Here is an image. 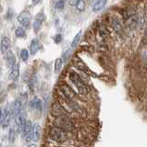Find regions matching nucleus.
Segmentation results:
<instances>
[{
  "mask_svg": "<svg viewBox=\"0 0 147 147\" xmlns=\"http://www.w3.org/2000/svg\"><path fill=\"white\" fill-rule=\"evenodd\" d=\"M49 137L55 142H63L68 139V134L66 131L62 130L60 128L54 127L49 131Z\"/></svg>",
  "mask_w": 147,
  "mask_h": 147,
  "instance_id": "nucleus-1",
  "label": "nucleus"
},
{
  "mask_svg": "<svg viewBox=\"0 0 147 147\" xmlns=\"http://www.w3.org/2000/svg\"><path fill=\"white\" fill-rule=\"evenodd\" d=\"M70 81L76 86V87L78 88V90H79V92L82 95H85L87 94V92H88V90H87V87L85 86V84L83 83V81L81 80V78L80 77V76L78 75L77 73L75 72H71L70 74Z\"/></svg>",
  "mask_w": 147,
  "mask_h": 147,
  "instance_id": "nucleus-2",
  "label": "nucleus"
},
{
  "mask_svg": "<svg viewBox=\"0 0 147 147\" xmlns=\"http://www.w3.org/2000/svg\"><path fill=\"white\" fill-rule=\"evenodd\" d=\"M55 124H56V127L60 128L64 131H71L73 129V124L71 121L68 117H66L65 115L57 117L56 121H55Z\"/></svg>",
  "mask_w": 147,
  "mask_h": 147,
  "instance_id": "nucleus-3",
  "label": "nucleus"
},
{
  "mask_svg": "<svg viewBox=\"0 0 147 147\" xmlns=\"http://www.w3.org/2000/svg\"><path fill=\"white\" fill-rule=\"evenodd\" d=\"M18 21L20 22V24L23 28H29L31 24V14L29 11L23 10L20 13V15L18 16Z\"/></svg>",
  "mask_w": 147,
  "mask_h": 147,
  "instance_id": "nucleus-4",
  "label": "nucleus"
},
{
  "mask_svg": "<svg viewBox=\"0 0 147 147\" xmlns=\"http://www.w3.org/2000/svg\"><path fill=\"white\" fill-rule=\"evenodd\" d=\"M44 12H39L37 15L35 16V18H34V32H39L40 30H41V28H42V24H43V22L44 20Z\"/></svg>",
  "mask_w": 147,
  "mask_h": 147,
  "instance_id": "nucleus-5",
  "label": "nucleus"
},
{
  "mask_svg": "<svg viewBox=\"0 0 147 147\" xmlns=\"http://www.w3.org/2000/svg\"><path fill=\"white\" fill-rule=\"evenodd\" d=\"M31 134V141L38 142L40 140L41 136H42V127L37 123L34 124V125H33Z\"/></svg>",
  "mask_w": 147,
  "mask_h": 147,
  "instance_id": "nucleus-6",
  "label": "nucleus"
},
{
  "mask_svg": "<svg viewBox=\"0 0 147 147\" xmlns=\"http://www.w3.org/2000/svg\"><path fill=\"white\" fill-rule=\"evenodd\" d=\"M51 114H52V116L57 118V117L63 116V115L65 114V110H64V109L60 106V104L56 101V102H54L52 105Z\"/></svg>",
  "mask_w": 147,
  "mask_h": 147,
  "instance_id": "nucleus-7",
  "label": "nucleus"
},
{
  "mask_svg": "<svg viewBox=\"0 0 147 147\" xmlns=\"http://www.w3.org/2000/svg\"><path fill=\"white\" fill-rule=\"evenodd\" d=\"M60 90L68 99H72L75 96V92L73 91V89L70 86H68L66 84L60 86Z\"/></svg>",
  "mask_w": 147,
  "mask_h": 147,
  "instance_id": "nucleus-8",
  "label": "nucleus"
},
{
  "mask_svg": "<svg viewBox=\"0 0 147 147\" xmlns=\"http://www.w3.org/2000/svg\"><path fill=\"white\" fill-rule=\"evenodd\" d=\"M5 54H6V62H7L8 67H10V68L13 67L16 64V57H15L14 53H13L11 50H8Z\"/></svg>",
  "mask_w": 147,
  "mask_h": 147,
  "instance_id": "nucleus-9",
  "label": "nucleus"
},
{
  "mask_svg": "<svg viewBox=\"0 0 147 147\" xmlns=\"http://www.w3.org/2000/svg\"><path fill=\"white\" fill-rule=\"evenodd\" d=\"M10 40L8 37L4 36L1 40V42H0V49H1L2 53L5 54L10 50Z\"/></svg>",
  "mask_w": 147,
  "mask_h": 147,
  "instance_id": "nucleus-10",
  "label": "nucleus"
},
{
  "mask_svg": "<svg viewBox=\"0 0 147 147\" xmlns=\"http://www.w3.org/2000/svg\"><path fill=\"white\" fill-rule=\"evenodd\" d=\"M42 47V44H41L40 40L38 39H34L33 40L31 41V44H30V53L31 54H36V53L41 49Z\"/></svg>",
  "mask_w": 147,
  "mask_h": 147,
  "instance_id": "nucleus-11",
  "label": "nucleus"
},
{
  "mask_svg": "<svg viewBox=\"0 0 147 147\" xmlns=\"http://www.w3.org/2000/svg\"><path fill=\"white\" fill-rule=\"evenodd\" d=\"M110 24H111V27L116 32H118V33L122 32V25L120 21L118 20V18H117L116 17H112L110 18Z\"/></svg>",
  "mask_w": 147,
  "mask_h": 147,
  "instance_id": "nucleus-12",
  "label": "nucleus"
},
{
  "mask_svg": "<svg viewBox=\"0 0 147 147\" xmlns=\"http://www.w3.org/2000/svg\"><path fill=\"white\" fill-rule=\"evenodd\" d=\"M21 109H22V106H21V101L15 100L11 107V112H10L11 115H13V117L15 118L16 116H18V115L21 113Z\"/></svg>",
  "mask_w": 147,
  "mask_h": 147,
  "instance_id": "nucleus-13",
  "label": "nucleus"
},
{
  "mask_svg": "<svg viewBox=\"0 0 147 147\" xmlns=\"http://www.w3.org/2000/svg\"><path fill=\"white\" fill-rule=\"evenodd\" d=\"M20 76V64L16 63L14 66L11 67V70L10 73V79L17 80Z\"/></svg>",
  "mask_w": 147,
  "mask_h": 147,
  "instance_id": "nucleus-14",
  "label": "nucleus"
},
{
  "mask_svg": "<svg viewBox=\"0 0 147 147\" xmlns=\"http://www.w3.org/2000/svg\"><path fill=\"white\" fill-rule=\"evenodd\" d=\"M31 106L33 108L38 109V110H42V109H43V100L40 99L38 96H34V98L31 100Z\"/></svg>",
  "mask_w": 147,
  "mask_h": 147,
  "instance_id": "nucleus-15",
  "label": "nucleus"
},
{
  "mask_svg": "<svg viewBox=\"0 0 147 147\" xmlns=\"http://www.w3.org/2000/svg\"><path fill=\"white\" fill-rule=\"evenodd\" d=\"M31 129H33V124H31V121H26L25 122V125L23 127V130H22L21 134L23 136V138H25L28 134L31 132Z\"/></svg>",
  "mask_w": 147,
  "mask_h": 147,
  "instance_id": "nucleus-16",
  "label": "nucleus"
},
{
  "mask_svg": "<svg viewBox=\"0 0 147 147\" xmlns=\"http://www.w3.org/2000/svg\"><path fill=\"white\" fill-rule=\"evenodd\" d=\"M10 119H11V113L10 111H8L5 116L1 119V121H0V124H1L2 128H7L8 125H10Z\"/></svg>",
  "mask_w": 147,
  "mask_h": 147,
  "instance_id": "nucleus-17",
  "label": "nucleus"
},
{
  "mask_svg": "<svg viewBox=\"0 0 147 147\" xmlns=\"http://www.w3.org/2000/svg\"><path fill=\"white\" fill-rule=\"evenodd\" d=\"M107 3V0H96L95 3L93 6V10L94 11H100L105 5Z\"/></svg>",
  "mask_w": 147,
  "mask_h": 147,
  "instance_id": "nucleus-18",
  "label": "nucleus"
},
{
  "mask_svg": "<svg viewBox=\"0 0 147 147\" xmlns=\"http://www.w3.org/2000/svg\"><path fill=\"white\" fill-rule=\"evenodd\" d=\"M63 65V60L61 58H57L55 61V64H54V72L55 74H58L60 72L61 68Z\"/></svg>",
  "mask_w": 147,
  "mask_h": 147,
  "instance_id": "nucleus-19",
  "label": "nucleus"
},
{
  "mask_svg": "<svg viewBox=\"0 0 147 147\" xmlns=\"http://www.w3.org/2000/svg\"><path fill=\"white\" fill-rule=\"evenodd\" d=\"M15 36L17 38H24L26 36V31L23 27H18L15 30Z\"/></svg>",
  "mask_w": 147,
  "mask_h": 147,
  "instance_id": "nucleus-20",
  "label": "nucleus"
},
{
  "mask_svg": "<svg viewBox=\"0 0 147 147\" xmlns=\"http://www.w3.org/2000/svg\"><path fill=\"white\" fill-rule=\"evenodd\" d=\"M81 35H82V31H81V30H80V31L78 32V33L75 35L74 39H73L72 42H71V47H72V48L76 47V46H77L78 44H79L80 40H81Z\"/></svg>",
  "mask_w": 147,
  "mask_h": 147,
  "instance_id": "nucleus-21",
  "label": "nucleus"
},
{
  "mask_svg": "<svg viewBox=\"0 0 147 147\" xmlns=\"http://www.w3.org/2000/svg\"><path fill=\"white\" fill-rule=\"evenodd\" d=\"M17 130L15 129V127L11 128L10 130V133H8V140H10V142H13L16 139V135H17Z\"/></svg>",
  "mask_w": 147,
  "mask_h": 147,
  "instance_id": "nucleus-22",
  "label": "nucleus"
},
{
  "mask_svg": "<svg viewBox=\"0 0 147 147\" xmlns=\"http://www.w3.org/2000/svg\"><path fill=\"white\" fill-rule=\"evenodd\" d=\"M99 33H100V35L102 36L104 39L107 38V37L109 36V31L107 30V29L104 25L100 26V28H99Z\"/></svg>",
  "mask_w": 147,
  "mask_h": 147,
  "instance_id": "nucleus-23",
  "label": "nucleus"
},
{
  "mask_svg": "<svg viewBox=\"0 0 147 147\" xmlns=\"http://www.w3.org/2000/svg\"><path fill=\"white\" fill-rule=\"evenodd\" d=\"M75 7H76V8H77V10H79V11H81V12L84 11V10H85V7H86L84 0H78L77 3H76V5H75Z\"/></svg>",
  "mask_w": 147,
  "mask_h": 147,
  "instance_id": "nucleus-24",
  "label": "nucleus"
},
{
  "mask_svg": "<svg viewBox=\"0 0 147 147\" xmlns=\"http://www.w3.org/2000/svg\"><path fill=\"white\" fill-rule=\"evenodd\" d=\"M20 55H21V58L22 61L26 62L27 60H28V58H29V52H28V50H27V49H21V52H20Z\"/></svg>",
  "mask_w": 147,
  "mask_h": 147,
  "instance_id": "nucleus-25",
  "label": "nucleus"
},
{
  "mask_svg": "<svg viewBox=\"0 0 147 147\" xmlns=\"http://www.w3.org/2000/svg\"><path fill=\"white\" fill-rule=\"evenodd\" d=\"M64 7H65V0H57L56 3V8L63 9Z\"/></svg>",
  "mask_w": 147,
  "mask_h": 147,
  "instance_id": "nucleus-26",
  "label": "nucleus"
},
{
  "mask_svg": "<svg viewBox=\"0 0 147 147\" xmlns=\"http://www.w3.org/2000/svg\"><path fill=\"white\" fill-rule=\"evenodd\" d=\"M62 35L61 34H57L56 36L54 37V41H55V43H57V44H58V43H60L61 41H62Z\"/></svg>",
  "mask_w": 147,
  "mask_h": 147,
  "instance_id": "nucleus-27",
  "label": "nucleus"
},
{
  "mask_svg": "<svg viewBox=\"0 0 147 147\" xmlns=\"http://www.w3.org/2000/svg\"><path fill=\"white\" fill-rule=\"evenodd\" d=\"M40 1H41V0H31V2H33L34 5H37V4H39Z\"/></svg>",
  "mask_w": 147,
  "mask_h": 147,
  "instance_id": "nucleus-28",
  "label": "nucleus"
},
{
  "mask_svg": "<svg viewBox=\"0 0 147 147\" xmlns=\"http://www.w3.org/2000/svg\"><path fill=\"white\" fill-rule=\"evenodd\" d=\"M28 147H37V145H36V144H30Z\"/></svg>",
  "mask_w": 147,
  "mask_h": 147,
  "instance_id": "nucleus-29",
  "label": "nucleus"
},
{
  "mask_svg": "<svg viewBox=\"0 0 147 147\" xmlns=\"http://www.w3.org/2000/svg\"><path fill=\"white\" fill-rule=\"evenodd\" d=\"M0 121H1V109H0Z\"/></svg>",
  "mask_w": 147,
  "mask_h": 147,
  "instance_id": "nucleus-30",
  "label": "nucleus"
},
{
  "mask_svg": "<svg viewBox=\"0 0 147 147\" xmlns=\"http://www.w3.org/2000/svg\"><path fill=\"white\" fill-rule=\"evenodd\" d=\"M8 147H10V146H8Z\"/></svg>",
  "mask_w": 147,
  "mask_h": 147,
  "instance_id": "nucleus-31",
  "label": "nucleus"
}]
</instances>
